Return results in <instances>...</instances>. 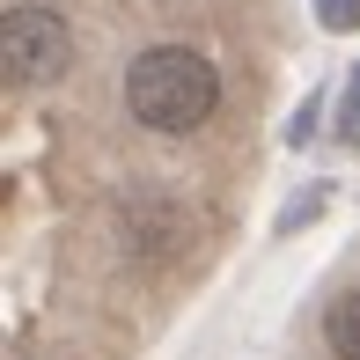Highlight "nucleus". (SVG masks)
Here are the masks:
<instances>
[{"instance_id":"nucleus-1","label":"nucleus","mask_w":360,"mask_h":360,"mask_svg":"<svg viewBox=\"0 0 360 360\" xmlns=\"http://www.w3.org/2000/svg\"><path fill=\"white\" fill-rule=\"evenodd\" d=\"M214 103H221V74L191 44H147L133 67H125V110H133V125H147L162 140L199 133L214 118Z\"/></svg>"},{"instance_id":"nucleus-2","label":"nucleus","mask_w":360,"mask_h":360,"mask_svg":"<svg viewBox=\"0 0 360 360\" xmlns=\"http://www.w3.org/2000/svg\"><path fill=\"white\" fill-rule=\"evenodd\" d=\"M67 59H74L67 22L37 0H8V15H0V74L15 89H44V81L67 74Z\"/></svg>"},{"instance_id":"nucleus-3","label":"nucleus","mask_w":360,"mask_h":360,"mask_svg":"<svg viewBox=\"0 0 360 360\" xmlns=\"http://www.w3.org/2000/svg\"><path fill=\"white\" fill-rule=\"evenodd\" d=\"M323 338H331V353H338V360H360V287L331 302V316H323Z\"/></svg>"},{"instance_id":"nucleus-4","label":"nucleus","mask_w":360,"mask_h":360,"mask_svg":"<svg viewBox=\"0 0 360 360\" xmlns=\"http://www.w3.org/2000/svg\"><path fill=\"white\" fill-rule=\"evenodd\" d=\"M338 133H346L360 147V74H353V89H346V110H338Z\"/></svg>"},{"instance_id":"nucleus-5","label":"nucleus","mask_w":360,"mask_h":360,"mask_svg":"<svg viewBox=\"0 0 360 360\" xmlns=\"http://www.w3.org/2000/svg\"><path fill=\"white\" fill-rule=\"evenodd\" d=\"M323 8H331V22H338V30H353V22H360V0H323Z\"/></svg>"}]
</instances>
